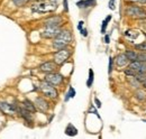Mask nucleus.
Listing matches in <instances>:
<instances>
[{
    "mask_svg": "<svg viewBox=\"0 0 146 139\" xmlns=\"http://www.w3.org/2000/svg\"><path fill=\"white\" fill-rule=\"evenodd\" d=\"M72 43V34L70 30L68 29H61V32L58 33V35L53 38V48L58 51L62 48L68 47L70 44Z\"/></svg>",
    "mask_w": 146,
    "mask_h": 139,
    "instance_id": "nucleus-1",
    "label": "nucleus"
},
{
    "mask_svg": "<svg viewBox=\"0 0 146 139\" xmlns=\"http://www.w3.org/2000/svg\"><path fill=\"white\" fill-rule=\"evenodd\" d=\"M57 6L58 3L55 0H40L32 6V11L37 14H47L56 10Z\"/></svg>",
    "mask_w": 146,
    "mask_h": 139,
    "instance_id": "nucleus-2",
    "label": "nucleus"
},
{
    "mask_svg": "<svg viewBox=\"0 0 146 139\" xmlns=\"http://www.w3.org/2000/svg\"><path fill=\"white\" fill-rule=\"evenodd\" d=\"M38 90L40 91V93L44 95V97H46V98H48V99H52V100H55V99H57L58 98V92H57V90L55 89L54 85H52L51 83H48L47 81H42V82H39V84H38Z\"/></svg>",
    "mask_w": 146,
    "mask_h": 139,
    "instance_id": "nucleus-3",
    "label": "nucleus"
},
{
    "mask_svg": "<svg viewBox=\"0 0 146 139\" xmlns=\"http://www.w3.org/2000/svg\"><path fill=\"white\" fill-rule=\"evenodd\" d=\"M125 14L128 17L134 18V19H145L146 18V10L137 6H128L125 10Z\"/></svg>",
    "mask_w": 146,
    "mask_h": 139,
    "instance_id": "nucleus-4",
    "label": "nucleus"
},
{
    "mask_svg": "<svg viewBox=\"0 0 146 139\" xmlns=\"http://www.w3.org/2000/svg\"><path fill=\"white\" fill-rule=\"evenodd\" d=\"M72 55V51L68 47L65 48H62V50H58L57 52L54 54V57H53V61L57 65H63L69 58L70 56Z\"/></svg>",
    "mask_w": 146,
    "mask_h": 139,
    "instance_id": "nucleus-5",
    "label": "nucleus"
},
{
    "mask_svg": "<svg viewBox=\"0 0 146 139\" xmlns=\"http://www.w3.org/2000/svg\"><path fill=\"white\" fill-rule=\"evenodd\" d=\"M17 105L16 103H9L7 101H0V112L6 116H14L17 113Z\"/></svg>",
    "mask_w": 146,
    "mask_h": 139,
    "instance_id": "nucleus-6",
    "label": "nucleus"
},
{
    "mask_svg": "<svg viewBox=\"0 0 146 139\" xmlns=\"http://www.w3.org/2000/svg\"><path fill=\"white\" fill-rule=\"evenodd\" d=\"M45 81H47L48 83H51L52 85L57 87V85H61L64 81V76L61 74V73H57V72H51V73H46L45 75Z\"/></svg>",
    "mask_w": 146,
    "mask_h": 139,
    "instance_id": "nucleus-7",
    "label": "nucleus"
},
{
    "mask_svg": "<svg viewBox=\"0 0 146 139\" xmlns=\"http://www.w3.org/2000/svg\"><path fill=\"white\" fill-rule=\"evenodd\" d=\"M17 113H18V116L21 119H24L25 121L28 122V123H32V122L34 121V113L28 111L27 109H25L21 104L17 105Z\"/></svg>",
    "mask_w": 146,
    "mask_h": 139,
    "instance_id": "nucleus-8",
    "label": "nucleus"
},
{
    "mask_svg": "<svg viewBox=\"0 0 146 139\" xmlns=\"http://www.w3.org/2000/svg\"><path fill=\"white\" fill-rule=\"evenodd\" d=\"M35 103V107L38 111L43 112V113H46L48 110H50V103L46 99H44L43 97H37L34 101Z\"/></svg>",
    "mask_w": 146,
    "mask_h": 139,
    "instance_id": "nucleus-9",
    "label": "nucleus"
},
{
    "mask_svg": "<svg viewBox=\"0 0 146 139\" xmlns=\"http://www.w3.org/2000/svg\"><path fill=\"white\" fill-rule=\"evenodd\" d=\"M60 32H61V27H45V29L42 32L40 36L43 38L51 39V38H55Z\"/></svg>",
    "mask_w": 146,
    "mask_h": 139,
    "instance_id": "nucleus-10",
    "label": "nucleus"
},
{
    "mask_svg": "<svg viewBox=\"0 0 146 139\" xmlns=\"http://www.w3.org/2000/svg\"><path fill=\"white\" fill-rule=\"evenodd\" d=\"M62 21H63V18L61 16L54 15L48 17L44 21V27H61Z\"/></svg>",
    "mask_w": 146,
    "mask_h": 139,
    "instance_id": "nucleus-11",
    "label": "nucleus"
},
{
    "mask_svg": "<svg viewBox=\"0 0 146 139\" xmlns=\"http://www.w3.org/2000/svg\"><path fill=\"white\" fill-rule=\"evenodd\" d=\"M56 66L57 64L55 63L54 61H47V62H44L43 64L39 65V71L40 72H44V73H51V72H55L56 71Z\"/></svg>",
    "mask_w": 146,
    "mask_h": 139,
    "instance_id": "nucleus-12",
    "label": "nucleus"
},
{
    "mask_svg": "<svg viewBox=\"0 0 146 139\" xmlns=\"http://www.w3.org/2000/svg\"><path fill=\"white\" fill-rule=\"evenodd\" d=\"M128 62H129V61H128L127 56L125 55V53H124V54H118V55L116 56V58H115V63H116V65H117L118 68H123V66L127 65Z\"/></svg>",
    "mask_w": 146,
    "mask_h": 139,
    "instance_id": "nucleus-13",
    "label": "nucleus"
},
{
    "mask_svg": "<svg viewBox=\"0 0 146 139\" xmlns=\"http://www.w3.org/2000/svg\"><path fill=\"white\" fill-rule=\"evenodd\" d=\"M21 105L25 108V109H27L28 111H31V112H33V113H35L37 111L36 107H35V103L33 102V101H31L29 99H25V100H23V102H21Z\"/></svg>",
    "mask_w": 146,
    "mask_h": 139,
    "instance_id": "nucleus-14",
    "label": "nucleus"
},
{
    "mask_svg": "<svg viewBox=\"0 0 146 139\" xmlns=\"http://www.w3.org/2000/svg\"><path fill=\"white\" fill-rule=\"evenodd\" d=\"M96 2L97 0H80L76 2V6L79 8H88V7H93Z\"/></svg>",
    "mask_w": 146,
    "mask_h": 139,
    "instance_id": "nucleus-15",
    "label": "nucleus"
},
{
    "mask_svg": "<svg viewBox=\"0 0 146 139\" xmlns=\"http://www.w3.org/2000/svg\"><path fill=\"white\" fill-rule=\"evenodd\" d=\"M65 134H66L68 136H70V137H74V136L78 135V129L73 126L72 123H69V124L66 126V128H65Z\"/></svg>",
    "mask_w": 146,
    "mask_h": 139,
    "instance_id": "nucleus-16",
    "label": "nucleus"
},
{
    "mask_svg": "<svg viewBox=\"0 0 146 139\" xmlns=\"http://www.w3.org/2000/svg\"><path fill=\"white\" fill-rule=\"evenodd\" d=\"M125 55L127 56L128 61L129 62H134V61H137V53L135 51H131V50H127L125 52Z\"/></svg>",
    "mask_w": 146,
    "mask_h": 139,
    "instance_id": "nucleus-17",
    "label": "nucleus"
},
{
    "mask_svg": "<svg viewBox=\"0 0 146 139\" xmlns=\"http://www.w3.org/2000/svg\"><path fill=\"white\" fill-rule=\"evenodd\" d=\"M128 83L131 85V87H136V89H138V87H141V82L136 79V76H129L128 75V79H127Z\"/></svg>",
    "mask_w": 146,
    "mask_h": 139,
    "instance_id": "nucleus-18",
    "label": "nucleus"
},
{
    "mask_svg": "<svg viewBox=\"0 0 146 139\" xmlns=\"http://www.w3.org/2000/svg\"><path fill=\"white\" fill-rule=\"evenodd\" d=\"M111 20V15L107 16V18L102 21V25H101V34H106V29H107V26H108V23Z\"/></svg>",
    "mask_w": 146,
    "mask_h": 139,
    "instance_id": "nucleus-19",
    "label": "nucleus"
},
{
    "mask_svg": "<svg viewBox=\"0 0 146 139\" xmlns=\"http://www.w3.org/2000/svg\"><path fill=\"white\" fill-rule=\"evenodd\" d=\"M93 80H94V73H93V70H89V77H88V81H87V87H91L93 84Z\"/></svg>",
    "mask_w": 146,
    "mask_h": 139,
    "instance_id": "nucleus-20",
    "label": "nucleus"
},
{
    "mask_svg": "<svg viewBox=\"0 0 146 139\" xmlns=\"http://www.w3.org/2000/svg\"><path fill=\"white\" fill-rule=\"evenodd\" d=\"M75 94H76L75 90L73 89V87H69V91H68V93H66V97H65V101H69L70 99L74 98V97H75Z\"/></svg>",
    "mask_w": 146,
    "mask_h": 139,
    "instance_id": "nucleus-21",
    "label": "nucleus"
},
{
    "mask_svg": "<svg viewBox=\"0 0 146 139\" xmlns=\"http://www.w3.org/2000/svg\"><path fill=\"white\" fill-rule=\"evenodd\" d=\"M135 98H136L138 101H145V99H146L145 93H144L142 90H138V91H136V93H135Z\"/></svg>",
    "mask_w": 146,
    "mask_h": 139,
    "instance_id": "nucleus-22",
    "label": "nucleus"
},
{
    "mask_svg": "<svg viewBox=\"0 0 146 139\" xmlns=\"http://www.w3.org/2000/svg\"><path fill=\"white\" fill-rule=\"evenodd\" d=\"M13 2H14V5L15 6H17V7H23V6H25L28 1H31V0H11Z\"/></svg>",
    "mask_w": 146,
    "mask_h": 139,
    "instance_id": "nucleus-23",
    "label": "nucleus"
},
{
    "mask_svg": "<svg viewBox=\"0 0 146 139\" xmlns=\"http://www.w3.org/2000/svg\"><path fill=\"white\" fill-rule=\"evenodd\" d=\"M137 61L146 63V52H141L139 54H137Z\"/></svg>",
    "mask_w": 146,
    "mask_h": 139,
    "instance_id": "nucleus-24",
    "label": "nucleus"
},
{
    "mask_svg": "<svg viewBox=\"0 0 146 139\" xmlns=\"http://www.w3.org/2000/svg\"><path fill=\"white\" fill-rule=\"evenodd\" d=\"M135 48L141 51V52H146V42L142 43V44H136L135 45Z\"/></svg>",
    "mask_w": 146,
    "mask_h": 139,
    "instance_id": "nucleus-25",
    "label": "nucleus"
},
{
    "mask_svg": "<svg viewBox=\"0 0 146 139\" xmlns=\"http://www.w3.org/2000/svg\"><path fill=\"white\" fill-rule=\"evenodd\" d=\"M112 70H113V58H112V57H109V69H108V73H109V74H111Z\"/></svg>",
    "mask_w": 146,
    "mask_h": 139,
    "instance_id": "nucleus-26",
    "label": "nucleus"
},
{
    "mask_svg": "<svg viewBox=\"0 0 146 139\" xmlns=\"http://www.w3.org/2000/svg\"><path fill=\"white\" fill-rule=\"evenodd\" d=\"M115 2H116V0H110L109 1V8L111 10H115Z\"/></svg>",
    "mask_w": 146,
    "mask_h": 139,
    "instance_id": "nucleus-27",
    "label": "nucleus"
},
{
    "mask_svg": "<svg viewBox=\"0 0 146 139\" xmlns=\"http://www.w3.org/2000/svg\"><path fill=\"white\" fill-rule=\"evenodd\" d=\"M80 32H81V35H82L83 37H87V36H88V30H87L86 28H82Z\"/></svg>",
    "mask_w": 146,
    "mask_h": 139,
    "instance_id": "nucleus-28",
    "label": "nucleus"
},
{
    "mask_svg": "<svg viewBox=\"0 0 146 139\" xmlns=\"http://www.w3.org/2000/svg\"><path fill=\"white\" fill-rule=\"evenodd\" d=\"M128 1H130V2H138V3H142V5L146 3V0H128Z\"/></svg>",
    "mask_w": 146,
    "mask_h": 139,
    "instance_id": "nucleus-29",
    "label": "nucleus"
},
{
    "mask_svg": "<svg viewBox=\"0 0 146 139\" xmlns=\"http://www.w3.org/2000/svg\"><path fill=\"white\" fill-rule=\"evenodd\" d=\"M94 102H96L97 108H101V102L99 101V99H98V98H94Z\"/></svg>",
    "mask_w": 146,
    "mask_h": 139,
    "instance_id": "nucleus-30",
    "label": "nucleus"
},
{
    "mask_svg": "<svg viewBox=\"0 0 146 139\" xmlns=\"http://www.w3.org/2000/svg\"><path fill=\"white\" fill-rule=\"evenodd\" d=\"M89 112H93L94 115H97V116L99 117V115H98V111H97V110L94 109V107H93V105H92V107H91V109H90V111H89ZM99 118H100V117H99Z\"/></svg>",
    "mask_w": 146,
    "mask_h": 139,
    "instance_id": "nucleus-31",
    "label": "nucleus"
},
{
    "mask_svg": "<svg viewBox=\"0 0 146 139\" xmlns=\"http://www.w3.org/2000/svg\"><path fill=\"white\" fill-rule=\"evenodd\" d=\"M83 24H84V23H83L82 20H81V21H79V25H78V29H79V30H81V29L83 28Z\"/></svg>",
    "mask_w": 146,
    "mask_h": 139,
    "instance_id": "nucleus-32",
    "label": "nucleus"
},
{
    "mask_svg": "<svg viewBox=\"0 0 146 139\" xmlns=\"http://www.w3.org/2000/svg\"><path fill=\"white\" fill-rule=\"evenodd\" d=\"M105 43H106V44H109L110 43V36L109 35H106V36H105Z\"/></svg>",
    "mask_w": 146,
    "mask_h": 139,
    "instance_id": "nucleus-33",
    "label": "nucleus"
},
{
    "mask_svg": "<svg viewBox=\"0 0 146 139\" xmlns=\"http://www.w3.org/2000/svg\"><path fill=\"white\" fill-rule=\"evenodd\" d=\"M63 2H64V9H65V11H68L69 10V8H68V0H63Z\"/></svg>",
    "mask_w": 146,
    "mask_h": 139,
    "instance_id": "nucleus-34",
    "label": "nucleus"
},
{
    "mask_svg": "<svg viewBox=\"0 0 146 139\" xmlns=\"http://www.w3.org/2000/svg\"><path fill=\"white\" fill-rule=\"evenodd\" d=\"M142 84H143V85H144V87H146V77H145V80L143 81V83H142Z\"/></svg>",
    "mask_w": 146,
    "mask_h": 139,
    "instance_id": "nucleus-35",
    "label": "nucleus"
},
{
    "mask_svg": "<svg viewBox=\"0 0 146 139\" xmlns=\"http://www.w3.org/2000/svg\"><path fill=\"white\" fill-rule=\"evenodd\" d=\"M33 1H35V2H36V1H40V0H33Z\"/></svg>",
    "mask_w": 146,
    "mask_h": 139,
    "instance_id": "nucleus-36",
    "label": "nucleus"
},
{
    "mask_svg": "<svg viewBox=\"0 0 146 139\" xmlns=\"http://www.w3.org/2000/svg\"><path fill=\"white\" fill-rule=\"evenodd\" d=\"M145 36H146V34H145Z\"/></svg>",
    "mask_w": 146,
    "mask_h": 139,
    "instance_id": "nucleus-37",
    "label": "nucleus"
}]
</instances>
